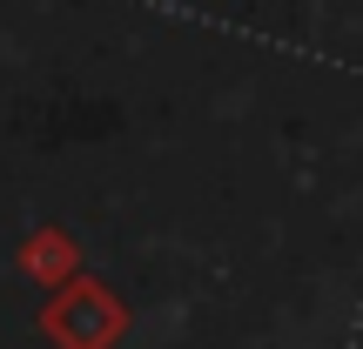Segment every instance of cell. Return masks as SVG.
I'll return each mask as SVG.
<instances>
[{
  "label": "cell",
  "mask_w": 363,
  "mask_h": 349,
  "mask_svg": "<svg viewBox=\"0 0 363 349\" xmlns=\"http://www.w3.org/2000/svg\"><path fill=\"white\" fill-rule=\"evenodd\" d=\"M48 336L67 343V349H101L108 336H121V302L81 282V289H67V296L48 309Z\"/></svg>",
  "instance_id": "6da1fadb"
}]
</instances>
